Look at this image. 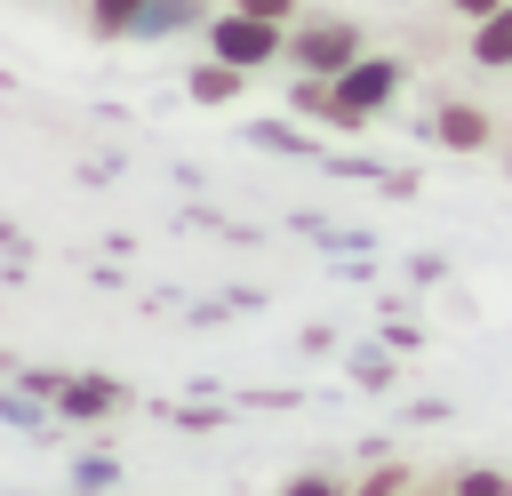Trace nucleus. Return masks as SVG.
Here are the masks:
<instances>
[{"instance_id": "nucleus-1", "label": "nucleus", "mask_w": 512, "mask_h": 496, "mask_svg": "<svg viewBox=\"0 0 512 496\" xmlns=\"http://www.w3.org/2000/svg\"><path fill=\"white\" fill-rule=\"evenodd\" d=\"M392 88H400V72L384 56H352L336 72V88H328V120H368L376 104H392Z\"/></svg>"}, {"instance_id": "nucleus-2", "label": "nucleus", "mask_w": 512, "mask_h": 496, "mask_svg": "<svg viewBox=\"0 0 512 496\" xmlns=\"http://www.w3.org/2000/svg\"><path fill=\"white\" fill-rule=\"evenodd\" d=\"M208 40H216V56H224V64H240V72H256V64H272V56H280V24L248 16V8H224Z\"/></svg>"}, {"instance_id": "nucleus-3", "label": "nucleus", "mask_w": 512, "mask_h": 496, "mask_svg": "<svg viewBox=\"0 0 512 496\" xmlns=\"http://www.w3.org/2000/svg\"><path fill=\"white\" fill-rule=\"evenodd\" d=\"M288 56L312 64V72H344V64L360 56V24H344V16H312V24L288 32Z\"/></svg>"}, {"instance_id": "nucleus-4", "label": "nucleus", "mask_w": 512, "mask_h": 496, "mask_svg": "<svg viewBox=\"0 0 512 496\" xmlns=\"http://www.w3.org/2000/svg\"><path fill=\"white\" fill-rule=\"evenodd\" d=\"M472 56L480 64H512V0L488 8V16H472Z\"/></svg>"}, {"instance_id": "nucleus-5", "label": "nucleus", "mask_w": 512, "mask_h": 496, "mask_svg": "<svg viewBox=\"0 0 512 496\" xmlns=\"http://www.w3.org/2000/svg\"><path fill=\"white\" fill-rule=\"evenodd\" d=\"M488 136H496V128H488V112H472V104H448V112H440V144H448V152H480Z\"/></svg>"}, {"instance_id": "nucleus-6", "label": "nucleus", "mask_w": 512, "mask_h": 496, "mask_svg": "<svg viewBox=\"0 0 512 496\" xmlns=\"http://www.w3.org/2000/svg\"><path fill=\"white\" fill-rule=\"evenodd\" d=\"M56 400H64L72 416H112V408H120V384H56Z\"/></svg>"}, {"instance_id": "nucleus-7", "label": "nucleus", "mask_w": 512, "mask_h": 496, "mask_svg": "<svg viewBox=\"0 0 512 496\" xmlns=\"http://www.w3.org/2000/svg\"><path fill=\"white\" fill-rule=\"evenodd\" d=\"M232 88H240V64H224V56L192 72V96H200V104H216V96H232Z\"/></svg>"}, {"instance_id": "nucleus-8", "label": "nucleus", "mask_w": 512, "mask_h": 496, "mask_svg": "<svg viewBox=\"0 0 512 496\" xmlns=\"http://www.w3.org/2000/svg\"><path fill=\"white\" fill-rule=\"evenodd\" d=\"M144 8L152 0H96V32H128V24H144Z\"/></svg>"}, {"instance_id": "nucleus-9", "label": "nucleus", "mask_w": 512, "mask_h": 496, "mask_svg": "<svg viewBox=\"0 0 512 496\" xmlns=\"http://www.w3.org/2000/svg\"><path fill=\"white\" fill-rule=\"evenodd\" d=\"M352 496H408V472H400V464H384V472H368Z\"/></svg>"}, {"instance_id": "nucleus-10", "label": "nucleus", "mask_w": 512, "mask_h": 496, "mask_svg": "<svg viewBox=\"0 0 512 496\" xmlns=\"http://www.w3.org/2000/svg\"><path fill=\"white\" fill-rule=\"evenodd\" d=\"M456 496H512V480H504V472H480V464H472V472L456 480Z\"/></svg>"}, {"instance_id": "nucleus-11", "label": "nucleus", "mask_w": 512, "mask_h": 496, "mask_svg": "<svg viewBox=\"0 0 512 496\" xmlns=\"http://www.w3.org/2000/svg\"><path fill=\"white\" fill-rule=\"evenodd\" d=\"M232 8H248V16H264V24H288V16H296V0H232Z\"/></svg>"}, {"instance_id": "nucleus-12", "label": "nucleus", "mask_w": 512, "mask_h": 496, "mask_svg": "<svg viewBox=\"0 0 512 496\" xmlns=\"http://www.w3.org/2000/svg\"><path fill=\"white\" fill-rule=\"evenodd\" d=\"M280 496H336V480H320V472H304V480H288Z\"/></svg>"}, {"instance_id": "nucleus-13", "label": "nucleus", "mask_w": 512, "mask_h": 496, "mask_svg": "<svg viewBox=\"0 0 512 496\" xmlns=\"http://www.w3.org/2000/svg\"><path fill=\"white\" fill-rule=\"evenodd\" d=\"M456 16H488V8H504V0H448Z\"/></svg>"}]
</instances>
